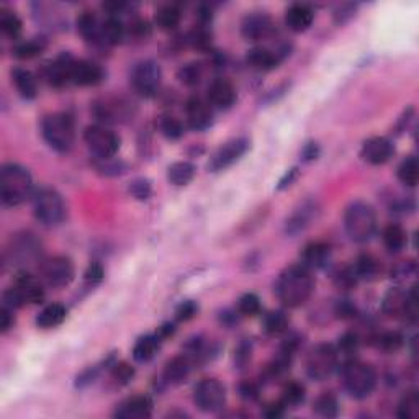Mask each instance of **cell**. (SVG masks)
<instances>
[{"label": "cell", "mask_w": 419, "mask_h": 419, "mask_svg": "<svg viewBox=\"0 0 419 419\" xmlns=\"http://www.w3.org/2000/svg\"><path fill=\"white\" fill-rule=\"evenodd\" d=\"M302 264L287 267L275 282V295L287 308H298L309 300L314 291V277Z\"/></svg>", "instance_id": "obj_1"}, {"label": "cell", "mask_w": 419, "mask_h": 419, "mask_svg": "<svg viewBox=\"0 0 419 419\" xmlns=\"http://www.w3.org/2000/svg\"><path fill=\"white\" fill-rule=\"evenodd\" d=\"M30 171L20 164L8 162L0 171V197L7 207H18L33 195Z\"/></svg>", "instance_id": "obj_2"}, {"label": "cell", "mask_w": 419, "mask_h": 419, "mask_svg": "<svg viewBox=\"0 0 419 419\" xmlns=\"http://www.w3.org/2000/svg\"><path fill=\"white\" fill-rule=\"evenodd\" d=\"M377 213L370 203L354 202L344 213L345 233L355 243H367L377 233Z\"/></svg>", "instance_id": "obj_3"}, {"label": "cell", "mask_w": 419, "mask_h": 419, "mask_svg": "<svg viewBox=\"0 0 419 419\" xmlns=\"http://www.w3.org/2000/svg\"><path fill=\"white\" fill-rule=\"evenodd\" d=\"M41 135L56 153H69L76 141L74 120L67 113H53L41 123Z\"/></svg>", "instance_id": "obj_4"}, {"label": "cell", "mask_w": 419, "mask_h": 419, "mask_svg": "<svg viewBox=\"0 0 419 419\" xmlns=\"http://www.w3.org/2000/svg\"><path fill=\"white\" fill-rule=\"evenodd\" d=\"M341 379L348 393L352 398L364 400L372 395L377 386V373L366 362L349 359L341 368Z\"/></svg>", "instance_id": "obj_5"}, {"label": "cell", "mask_w": 419, "mask_h": 419, "mask_svg": "<svg viewBox=\"0 0 419 419\" xmlns=\"http://www.w3.org/2000/svg\"><path fill=\"white\" fill-rule=\"evenodd\" d=\"M36 220L44 226H58L66 218V203L62 195L53 187H40L31 195Z\"/></svg>", "instance_id": "obj_6"}, {"label": "cell", "mask_w": 419, "mask_h": 419, "mask_svg": "<svg viewBox=\"0 0 419 419\" xmlns=\"http://www.w3.org/2000/svg\"><path fill=\"white\" fill-rule=\"evenodd\" d=\"M44 282L38 277L28 274V272H22L17 277L15 284L10 289L3 291V307L12 309L22 308L25 305H36L41 303L44 298Z\"/></svg>", "instance_id": "obj_7"}, {"label": "cell", "mask_w": 419, "mask_h": 419, "mask_svg": "<svg viewBox=\"0 0 419 419\" xmlns=\"http://www.w3.org/2000/svg\"><path fill=\"white\" fill-rule=\"evenodd\" d=\"M307 373L309 379L323 382L338 370L339 367V352L336 345L332 344H318L309 350L307 357Z\"/></svg>", "instance_id": "obj_8"}, {"label": "cell", "mask_w": 419, "mask_h": 419, "mask_svg": "<svg viewBox=\"0 0 419 419\" xmlns=\"http://www.w3.org/2000/svg\"><path fill=\"white\" fill-rule=\"evenodd\" d=\"M382 309L390 318H407L409 321L418 320V295L416 289H390L385 293Z\"/></svg>", "instance_id": "obj_9"}, {"label": "cell", "mask_w": 419, "mask_h": 419, "mask_svg": "<svg viewBox=\"0 0 419 419\" xmlns=\"http://www.w3.org/2000/svg\"><path fill=\"white\" fill-rule=\"evenodd\" d=\"M84 139L87 148L99 159H112L120 151L121 139L115 131L103 125H90L84 131Z\"/></svg>", "instance_id": "obj_10"}, {"label": "cell", "mask_w": 419, "mask_h": 419, "mask_svg": "<svg viewBox=\"0 0 419 419\" xmlns=\"http://www.w3.org/2000/svg\"><path fill=\"white\" fill-rule=\"evenodd\" d=\"M162 84V71L156 61L146 59L135 66L131 72V85L141 97L151 99L159 92Z\"/></svg>", "instance_id": "obj_11"}, {"label": "cell", "mask_w": 419, "mask_h": 419, "mask_svg": "<svg viewBox=\"0 0 419 419\" xmlns=\"http://www.w3.org/2000/svg\"><path fill=\"white\" fill-rule=\"evenodd\" d=\"M41 280L54 289H62L74 280V262L67 256H53L40 264Z\"/></svg>", "instance_id": "obj_12"}, {"label": "cell", "mask_w": 419, "mask_h": 419, "mask_svg": "<svg viewBox=\"0 0 419 419\" xmlns=\"http://www.w3.org/2000/svg\"><path fill=\"white\" fill-rule=\"evenodd\" d=\"M194 402L203 413H216L226 402V388L216 379H203L194 390Z\"/></svg>", "instance_id": "obj_13"}, {"label": "cell", "mask_w": 419, "mask_h": 419, "mask_svg": "<svg viewBox=\"0 0 419 419\" xmlns=\"http://www.w3.org/2000/svg\"><path fill=\"white\" fill-rule=\"evenodd\" d=\"M8 261L15 266L28 267L41 261V244L33 234H20L12 241V248L7 250Z\"/></svg>", "instance_id": "obj_14"}, {"label": "cell", "mask_w": 419, "mask_h": 419, "mask_svg": "<svg viewBox=\"0 0 419 419\" xmlns=\"http://www.w3.org/2000/svg\"><path fill=\"white\" fill-rule=\"evenodd\" d=\"M249 149V139L246 138H236L228 141L221 146L218 151L213 154L212 161L208 162V169L212 172L225 171L228 167L233 166L234 162H238L241 157L248 153Z\"/></svg>", "instance_id": "obj_15"}, {"label": "cell", "mask_w": 419, "mask_h": 419, "mask_svg": "<svg viewBox=\"0 0 419 419\" xmlns=\"http://www.w3.org/2000/svg\"><path fill=\"white\" fill-rule=\"evenodd\" d=\"M320 216V205L314 200H305L303 203H300L297 208L293 210V213L287 218L285 221V233L290 236H297L303 231H307L309 226Z\"/></svg>", "instance_id": "obj_16"}, {"label": "cell", "mask_w": 419, "mask_h": 419, "mask_svg": "<svg viewBox=\"0 0 419 419\" xmlns=\"http://www.w3.org/2000/svg\"><path fill=\"white\" fill-rule=\"evenodd\" d=\"M94 115L102 123H118L133 115V103L125 99H102L94 103Z\"/></svg>", "instance_id": "obj_17"}, {"label": "cell", "mask_w": 419, "mask_h": 419, "mask_svg": "<svg viewBox=\"0 0 419 419\" xmlns=\"http://www.w3.org/2000/svg\"><path fill=\"white\" fill-rule=\"evenodd\" d=\"M395 154V144L391 143V139L385 138V136H372L364 141L361 156L366 162L372 164V166H382L386 164L393 157Z\"/></svg>", "instance_id": "obj_18"}, {"label": "cell", "mask_w": 419, "mask_h": 419, "mask_svg": "<svg viewBox=\"0 0 419 419\" xmlns=\"http://www.w3.org/2000/svg\"><path fill=\"white\" fill-rule=\"evenodd\" d=\"M185 115L189 126L195 131H205L213 125L212 105L200 97H192L187 102Z\"/></svg>", "instance_id": "obj_19"}, {"label": "cell", "mask_w": 419, "mask_h": 419, "mask_svg": "<svg viewBox=\"0 0 419 419\" xmlns=\"http://www.w3.org/2000/svg\"><path fill=\"white\" fill-rule=\"evenodd\" d=\"M274 30L272 18L264 12H253L244 17L241 24V33L248 41H259L267 38Z\"/></svg>", "instance_id": "obj_20"}, {"label": "cell", "mask_w": 419, "mask_h": 419, "mask_svg": "<svg viewBox=\"0 0 419 419\" xmlns=\"http://www.w3.org/2000/svg\"><path fill=\"white\" fill-rule=\"evenodd\" d=\"M153 400L146 395H136L126 398L115 409V416L120 419H148L153 414Z\"/></svg>", "instance_id": "obj_21"}, {"label": "cell", "mask_w": 419, "mask_h": 419, "mask_svg": "<svg viewBox=\"0 0 419 419\" xmlns=\"http://www.w3.org/2000/svg\"><path fill=\"white\" fill-rule=\"evenodd\" d=\"M105 72L99 65H95L87 59H76L72 66L71 82L79 87H94L103 80Z\"/></svg>", "instance_id": "obj_22"}, {"label": "cell", "mask_w": 419, "mask_h": 419, "mask_svg": "<svg viewBox=\"0 0 419 419\" xmlns=\"http://www.w3.org/2000/svg\"><path fill=\"white\" fill-rule=\"evenodd\" d=\"M76 59L71 54H61L46 67V79L53 87H66L72 84V66H74Z\"/></svg>", "instance_id": "obj_23"}, {"label": "cell", "mask_w": 419, "mask_h": 419, "mask_svg": "<svg viewBox=\"0 0 419 419\" xmlns=\"http://www.w3.org/2000/svg\"><path fill=\"white\" fill-rule=\"evenodd\" d=\"M208 102L220 110H228L236 102V89L228 79L218 77L208 85Z\"/></svg>", "instance_id": "obj_24"}, {"label": "cell", "mask_w": 419, "mask_h": 419, "mask_svg": "<svg viewBox=\"0 0 419 419\" xmlns=\"http://www.w3.org/2000/svg\"><path fill=\"white\" fill-rule=\"evenodd\" d=\"M282 58H284V54L280 51H274V49L259 46L248 51L246 61H248V65L253 67V69L267 72L279 67V65L282 62Z\"/></svg>", "instance_id": "obj_25"}, {"label": "cell", "mask_w": 419, "mask_h": 419, "mask_svg": "<svg viewBox=\"0 0 419 419\" xmlns=\"http://www.w3.org/2000/svg\"><path fill=\"white\" fill-rule=\"evenodd\" d=\"M314 20V12L311 7L305 3H293L285 12V25L293 33H303L311 26Z\"/></svg>", "instance_id": "obj_26"}, {"label": "cell", "mask_w": 419, "mask_h": 419, "mask_svg": "<svg viewBox=\"0 0 419 419\" xmlns=\"http://www.w3.org/2000/svg\"><path fill=\"white\" fill-rule=\"evenodd\" d=\"M331 261V246L321 241L316 243H309L305 246L302 253V266L309 271H316V268L326 267Z\"/></svg>", "instance_id": "obj_27"}, {"label": "cell", "mask_w": 419, "mask_h": 419, "mask_svg": "<svg viewBox=\"0 0 419 419\" xmlns=\"http://www.w3.org/2000/svg\"><path fill=\"white\" fill-rule=\"evenodd\" d=\"M194 364L195 362L187 354L177 355V357L171 359V361L166 364V368H164V373H162L164 382L169 385L182 384V382L190 375V372H192Z\"/></svg>", "instance_id": "obj_28"}, {"label": "cell", "mask_w": 419, "mask_h": 419, "mask_svg": "<svg viewBox=\"0 0 419 419\" xmlns=\"http://www.w3.org/2000/svg\"><path fill=\"white\" fill-rule=\"evenodd\" d=\"M102 22L103 20H99L94 13L84 12L77 18V30L89 43L102 44Z\"/></svg>", "instance_id": "obj_29"}, {"label": "cell", "mask_w": 419, "mask_h": 419, "mask_svg": "<svg viewBox=\"0 0 419 419\" xmlns=\"http://www.w3.org/2000/svg\"><path fill=\"white\" fill-rule=\"evenodd\" d=\"M67 316V309L65 305L61 303H53L48 305L46 308H43L36 316V326L41 330H53L59 325H62Z\"/></svg>", "instance_id": "obj_30"}, {"label": "cell", "mask_w": 419, "mask_h": 419, "mask_svg": "<svg viewBox=\"0 0 419 419\" xmlns=\"http://www.w3.org/2000/svg\"><path fill=\"white\" fill-rule=\"evenodd\" d=\"M12 82L15 84L18 94L26 100H33L38 94V85H36L35 76L28 69L24 67H15L12 71Z\"/></svg>", "instance_id": "obj_31"}, {"label": "cell", "mask_w": 419, "mask_h": 419, "mask_svg": "<svg viewBox=\"0 0 419 419\" xmlns=\"http://www.w3.org/2000/svg\"><path fill=\"white\" fill-rule=\"evenodd\" d=\"M161 338L157 334H146L136 341L133 348V359L136 362H148L157 354L161 348Z\"/></svg>", "instance_id": "obj_32"}, {"label": "cell", "mask_w": 419, "mask_h": 419, "mask_svg": "<svg viewBox=\"0 0 419 419\" xmlns=\"http://www.w3.org/2000/svg\"><path fill=\"white\" fill-rule=\"evenodd\" d=\"M125 25L121 24V20L118 17L108 15L102 22V44H107V46L118 44L125 38Z\"/></svg>", "instance_id": "obj_33"}, {"label": "cell", "mask_w": 419, "mask_h": 419, "mask_svg": "<svg viewBox=\"0 0 419 419\" xmlns=\"http://www.w3.org/2000/svg\"><path fill=\"white\" fill-rule=\"evenodd\" d=\"M195 172L197 171H195V166L192 162L179 161L169 166V169H167V179H169L171 184L182 187L190 184V182L194 180Z\"/></svg>", "instance_id": "obj_34"}, {"label": "cell", "mask_w": 419, "mask_h": 419, "mask_svg": "<svg viewBox=\"0 0 419 419\" xmlns=\"http://www.w3.org/2000/svg\"><path fill=\"white\" fill-rule=\"evenodd\" d=\"M384 244L388 253H400L407 246V233L400 225L391 223L384 230Z\"/></svg>", "instance_id": "obj_35"}, {"label": "cell", "mask_w": 419, "mask_h": 419, "mask_svg": "<svg viewBox=\"0 0 419 419\" xmlns=\"http://www.w3.org/2000/svg\"><path fill=\"white\" fill-rule=\"evenodd\" d=\"M289 325H290L289 316H287L284 311H280V309L271 311L268 314H266V318H264V331H266L268 336L285 334V332L289 331Z\"/></svg>", "instance_id": "obj_36"}, {"label": "cell", "mask_w": 419, "mask_h": 419, "mask_svg": "<svg viewBox=\"0 0 419 419\" xmlns=\"http://www.w3.org/2000/svg\"><path fill=\"white\" fill-rule=\"evenodd\" d=\"M180 8L176 6H164L156 12V24L164 31L176 30L180 24Z\"/></svg>", "instance_id": "obj_37"}, {"label": "cell", "mask_w": 419, "mask_h": 419, "mask_svg": "<svg viewBox=\"0 0 419 419\" xmlns=\"http://www.w3.org/2000/svg\"><path fill=\"white\" fill-rule=\"evenodd\" d=\"M44 49H46V40L31 38L18 43L17 46L13 48V56H17L18 59H31L43 53Z\"/></svg>", "instance_id": "obj_38"}, {"label": "cell", "mask_w": 419, "mask_h": 419, "mask_svg": "<svg viewBox=\"0 0 419 419\" xmlns=\"http://www.w3.org/2000/svg\"><path fill=\"white\" fill-rule=\"evenodd\" d=\"M398 179L407 187H416L419 180V162L414 156H409L398 166Z\"/></svg>", "instance_id": "obj_39"}, {"label": "cell", "mask_w": 419, "mask_h": 419, "mask_svg": "<svg viewBox=\"0 0 419 419\" xmlns=\"http://www.w3.org/2000/svg\"><path fill=\"white\" fill-rule=\"evenodd\" d=\"M398 418L419 419V395L416 390L408 391L398 403Z\"/></svg>", "instance_id": "obj_40"}, {"label": "cell", "mask_w": 419, "mask_h": 419, "mask_svg": "<svg viewBox=\"0 0 419 419\" xmlns=\"http://www.w3.org/2000/svg\"><path fill=\"white\" fill-rule=\"evenodd\" d=\"M307 398V390H305V385L300 384V382H289L284 386V391H282V402L287 404V408L291 407H298L302 404Z\"/></svg>", "instance_id": "obj_41"}, {"label": "cell", "mask_w": 419, "mask_h": 419, "mask_svg": "<svg viewBox=\"0 0 419 419\" xmlns=\"http://www.w3.org/2000/svg\"><path fill=\"white\" fill-rule=\"evenodd\" d=\"M314 411L321 418H336L339 414V403L332 393H323L314 402Z\"/></svg>", "instance_id": "obj_42"}, {"label": "cell", "mask_w": 419, "mask_h": 419, "mask_svg": "<svg viewBox=\"0 0 419 419\" xmlns=\"http://www.w3.org/2000/svg\"><path fill=\"white\" fill-rule=\"evenodd\" d=\"M379 261L370 254H362L354 264V271L359 279H372L379 274Z\"/></svg>", "instance_id": "obj_43"}, {"label": "cell", "mask_w": 419, "mask_h": 419, "mask_svg": "<svg viewBox=\"0 0 419 419\" xmlns=\"http://www.w3.org/2000/svg\"><path fill=\"white\" fill-rule=\"evenodd\" d=\"M0 30L6 36L15 40L22 33V20L18 18L17 13L3 8V10H0Z\"/></svg>", "instance_id": "obj_44"}, {"label": "cell", "mask_w": 419, "mask_h": 419, "mask_svg": "<svg viewBox=\"0 0 419 419\" xmlns=\"http://www.w3.org/2000/svg\"><path fill=\"white\" fill-rule=\"evenodd\" d=\"M404 344V338L400 334L398 331H386L382 332L375 338V345L385 352H396L398 349H402Z\"/></svg>", "instance_id": "obj_45"}, {"label": "cell", "mask_w": 419, "mask_h": 419, "mask_svg": "<svg viewBox=\"0 0 419 419\" xmlns=\"http://www.w3.org/2000/svg\"><path fill=\"white\" fill-rule=\"evenodd\" d=\"M159 128L167 139H180L185 135L184 123L176 117H162L159 121Z\"/></svg>", "instance_id": "obj_46"}, {"label": "cell", "mask_w": 419, "mask_h": 419, "mask_svg": "<svg viewBox=\"0 0 419 419\" xmlns=\"http://www.w3.org/2000/svg\"><path fill=\"white\" fill-rule=\"evenodd\" d=\"M202 66L198 62H189V65L180 67L179 72H177V77H179L182 84L194 87V85H197L202 80Z\"/></svg>", "instance_id": "obj_47"}, {"label": "cell", "mask_w": 419, "mask_h": 419, "mask_svg": "<svg viewBox=\"0 0 419 419\" xmlns=\"http://www.w3.org/2000/svg\"><path fill=\"white\" fill-rule=\"evenodd\" d=\"M238 313L241 316H256L261 313V300L256 293H246L238 302Z\"/></svg>", "instance_id": "obj_48"}, {"label": "cell", "mask_w": 419, "mask_h": 419, "mask_svg": "<svg viewBox=\"0 0 419 419\" xmlns=\"http://www.w3.org/2000/svg\"><path fill=\"white\" fill-rule=\"evenodd\" d=\"M133 377H135V368L128 366L126 362L115 364V366L112 367V379L118 385L130 384V380L133 379Z\"/></svg>", "instance_id": "obj_49"}, {"label": "cell", "mask_w": 419, "mask_h": 419, "mask_svg": "<svg viewBox=\"0 0 419 419\" xmlns=\"http://www.w3.org/2000/svg\"><path fill=\"white\" fill-rule=\"evenodd\" d=\"M190 43L194 48L198 49H208L212 46V35L208 33V30L205 28V25H200L190 33Z\"/></svg>", "instance_id": "obj_50"}, {"label": "cell", "mask_w": 419, "mask_h": 419, "mask_svg": "<svg viewBox=\"0 0 419 419\" xmlns=\"http://www.w3.org/2000/svg\"><path fill=\"white\" fill-rule=\"evenodd\" d=\"M359 344H361V341H359L357 334H354V332H345V334L339 338V344L336 349H338L339 354L350 355L359 349Z\"/></svg>", "instance_id": "obj_51"}, {"label": "cell", "mask_w": 419, "mask_h": 419, "mask_svg": "<svg viewBox=\"0 0 419 419\" xmlns=\"http://www.w3.org/2000/svg\"><path fill=\"white\" fill-rule=\"evenodd\" d=\"M357 280L359 277L355 274L354 266L341 268L338 274H336V284H338V287H341V289H345V290L354 289L355 284H357Z\"/></svg>", "instance_id": "obj_52"}, {"label": "cell", "mask_w": 419, "mask_h": 419, "mask_svg": "<svg viewBox=\"0 0 419 419\" xmlns=\"http://www.w3.org/2000/svg\"><path fill=\"white\" fill-rule=\"evenodd\" d=\"M198 313V305L194 300H185L182 302L176 309V318L179 321H189L192 320L195 314Z\"/></svg>", "instance_id": "obj_53"}, {"label": "cell", "mask_w": 419, "mask_h": 419, "mask_svg": "<svg viewBox=\"0 0 419 419\" xmlns=\"http://www.w3.org/2000/svg\"><path fill=\"white\" fill-rule=\"evenodd\" d=\"M103 275H105L103 267L100 266L99 262H94V264H90V266L87 267V271H85L84 280H85V284H87V285L95 287L103 280Z\"/></svg>", "instance_id": "obj_54"}, {"label": "cell", "mask_w": 419, "mask_h": 419, "mask_svg": "<svg viewBox=\"0 0 419 419\" xmlns=\"http://www.w3.org/2000/svg\"><path fill=\"white\" fill-rule=\"evenodd\" d=\"M130 192L135 198L146 200L149 198V195H151V185H149L148 180H143V179L135 180L133 184L130 185Z\"/></svg>", "instance_id": "obj_55"}, {"label": "cell", "mask_w": 419, "mask_h": 419, "mask_svg": "<svg viewBox=\"0 0 419 419\" xmlns=\"http://www.w3.org/2000/svg\"><path fill=\"white\" fill-rule=\"evenodd\" d=\"M13 323H15V316H13V309L8 307H3L0 309V331L7 332L8 330H12Z\"/></svg>", "instance_id": "obj_56"}, {"label": "cell", "mask_w": 419, "mask_h": 419, "mask_svg": "<svg viewBox=\"0 0 419 419\" xmlns=\"http://www.w3.org/2000/svg\"><path fill=\"white\" fill-rule=\"evenodd\" d=\"M250 354H253V345H250V343H243L239 345L238 350H236V357H234V361L239 366V368H243L246 364L250 361Z\"/></svg>", "instance_id": "obj_57"}, {"label": "cell", "mask_w": 419, "mask_h": 419, "mask_svg": "<svg viewBox=\"0 0 419 419\" xmlns=\"http://www.w3.org/2000/svg\"><path fill=\"white\" fill-rule=\"evenodd\" d=\"M285 409H287V404L282 402V400H279V402L268 404V407L266 408V411H264V414H266L267 418H280L282 414L285 413Z\"/></svg>", "instance_id": "obj_58"}, {"label": "cell", "mask_w": 419, "mask_h": 419, "mask_svg": "<svg viewBox=\"0 0 419 419\" xmlns=\"http://www.w3.org/2000/svg\"><path fill=\"white\" fill-rule=\"evenodd\" d=\"M239 391L246 400H256L259 396V386L254 382H246V384L241 385Z\"/></svg>", "instance_id": "obj_59"}, {"label": "cell", "mask_w": 419, "mask_h": 419, "mask_svg": "<svg viewBox=\"0 0 419 419\" xmlns=\"http://www.w3.org/2000/svg\"><path fill=\"white\" fill-rule=\"evenodd\" d=\"M339 318H352L355 316V307L349 300H343V302L338 303V309H336Z\"/></svg>", "instance_id": "obj_60"}, {"label": "cell", "mask_w": 419, "mask_h": 419, "mask_svg": "<svg viewBox=\"0 0 419 419\" xmlns=\"http://www.w3.org/2000/svg\"><path fill=\"white\" fill-rule=\"evenodd\" d=\"M318 154H320V148H318V144L316 143H308L303 148L302 156H303L305 161H313V159L318 157Z\"/></svg>", "instance_id": "obj_61"}, {"label": "cell", "mask_w": 419, "mask_h": 419, "mask_svg": "<svg viewBox=\"0 0 419 419\" xmlns=\"http://www.w3.org/2000/svg\"><path fill=\"white\" fill-rule=\"evenodd\" d=\"M295 176H297V169H290V171H289V174L285 176V179H284V180H280L279 189H284V187L290 185V182L293 180V177H295Z\"/></svg>", "instance_id": "obj_62"}]
</instances>
